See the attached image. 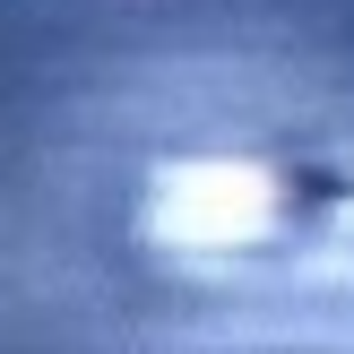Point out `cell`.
Segmentation results:
<instances>
[{
    "label": "cell",
    "mask_w": 354,
    "mask_h": 354,
    "mask_svg": "<svg viewBox=\"0 0 354 354\" xmlns=\"http://www.w3.org/2000/svg\"><path fill=\"white\" fill-rule=\"evenodd\" d=\"M337 277V303H354V199H346V234H337V251H286L268 268V286H328Z\"/></svg>",
    "instance_id": "obj_1"
}]
</instances>
